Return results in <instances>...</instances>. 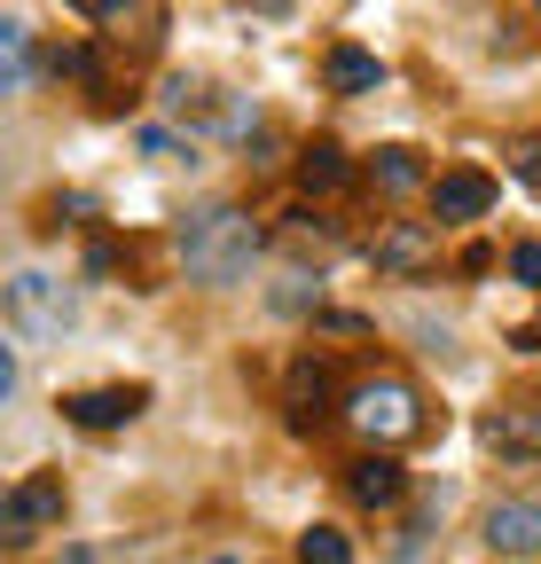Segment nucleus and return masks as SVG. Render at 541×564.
<instances>
[{
  "label": "nucleus",
  "instance_id": "2",
  "mask_svg": "<svg viewBox=\"0 0 541 564\" xmlns=\"http://www.w3.org/2000/svg\"><path fill=\"white\" fill-rule=\"evenodd\" d=\"M346 415L361 423L369 440H409L416 423H424V408H416V392H409V384H361Z\"/></svg>",
  "mask_w": 541,
  "mask_h": 564
},
{
  "label": "nucleus",
  "instance_id": "4",
  "mask_svg": "<svg viewBox=\"0 0 541 564\" xmlns=\"http://www.w3.org/2000/svg\"><path fill=\"white\" fill-rule=\"evenodd\" d=\"M487 204H495V181H487V173H470V165H455V173H440V181H432V212H440V228L487 220Z\"/></svg>",
  "mask_w": 541,
  "mask_h": 564
},
{
  "label": "nucleus",
  "instance_id": "12",
  "mask_svg": "<svg viewBox=\"0 0 541 564\" xmlns=\"http://www.w3.org/2000/svg\"><path fill=\"white\" fill-rule=\"evenodd\" d=\"M487 447H502V455H541V408H502V415H487Z\"/></svg>",
  "mask_w": 541,
  "mask_h": 564
},
{
  "label": "nucleus",
  "instance_id": "14",
  "mask_svg": "<svg viewBox=\"0 0 541 564\" xmlns=\"http://www.w3.org/2000/svg\"><path fill=\"white\" fill-rule=\"evenodd\" d=\"M299 556H306V564H354V541L337 533V525H306V533H299Z\"/></svg>",
  "mask_w": 541,
  "mask_h": 564
},
{
  "label": "nucleus",
  "instance_id": "3",
  "mask_svg": "<svg viewBox=\"0 0 541 564\" xmlns=\"http://www.w3.org/2000/svg\"><path fill=\"white\" fill-rule=\"evenodd\" d=\"M377 274H392V282H409V274H424L432 259H440V228L432 220H392L385 236H377Z\"/></svg>",
  "mask_w": 541,
  "mask_h": 564
},
{
  "label": "nucleus",
  "instance_id": "9",
  "mask_svg": "<svg viewBox=\"0 0 541 564\" xmlns=\"http://www.w3.org/2000/svg\"><path fill=\"white\" fill-rule=\"evenodd\" d=\"M487 541L510 556H541V502H495L487 510Z\"/></svg>",
  "mask_w": 541,
  "mask_h": 564
},
{
  "label": "nucleus",
  "instance_id": "1",
  "mask_svg": "<svg viewBox=\"0 0 541 564\" xmlns=\"http://www.w3.org/2000/svg\"><path fill=\"white\" fill-rule=\"evenodd\" d=\"M181 259H188V274H196V282H213V291L244 282V274H251V259H259V228H251V212H236V204L196 212V220L181 228Z\"/></svg>",
  "mask_w": 541,
  "mask_h": 564
},
{
  "label": "nucleus",
  "instance_id": "6",
  "mask_svg": "<svg viewBox=\"0 0 541 564\" xmlns=\"http://www.w3.org/2000/svg\"><path fill=\"white\" fill-rule=\"evenodd\" d=\"M63 415H72L79 432H118V423L142 415V392H133V384H110V392H72V400H63Z\"/></svg>",
  "mask_w": 541,
  "mask_h": 564
},
{
  "label": "nucleus",
  "instance_id": "7",
  "mask_svg": "<svg viewBox=\"0 0 541 564\" xmlns=\"http://www.w3.org/2000/svg\"><path fill=\"white\" fill-rule=\"evenodd\" d=\"M9 306H17V322H24V329H40V337L72 322V299H63L47 274H17V282H9Z\"/></svg>",
  "mask_w": 541,
  "mask_h": 564
},
{
  "label": "nucleus",
  "instance_id": "18",
  "mask_svg": "<svg viewBox=\"0 0 541 564\" xmlns=\"http://www.w3.org/2000/svg\"><path fill=\"white\" fill-rule=\"evenodd\" d=\"M72 9H79V17H95V24H118L133 0H72Z\"/></svg>",
  "mask_w": 541,
  "mask_h": 564
},
{
  "label": "nucleus",
  "instance_id": "16",
  "mask_svg": "<svg viewBox=\"0 0 541 564\" xmlns=\"http://www.w3.org/2000/svg\"><path fill=\"white\" fill-rule=\"evenodd\" d=\"M510 274L526 282V291H541V243H518V251H510Z\"/></svg>",
  "mask_w": 541,
  "mask_h": 564
},
{
  "label": "nucleus",
  "instance_id": "11",
  "mask_svg": "<svg viewBox=\"0 0 541 564\" xmlns=\"http://www.w3.org/2000/svg\"><path fill=\"white\" fill-rule=\"evenodd\" d=\"M322 79H329L337 95H377V87H385V63H377L369 47H329Z\"/></svg>",
  "mask_w": 541,
  "mask_h": 564
},
{
  "label": "nucleus",
  "instance_id": "17",
  "mask_svg": "<svg viewBox=\"0 0 541 564\" xmlns=\"http://www.w3.org/2000/svg\"><path fill=\"white\" fill-rule=\"evenodd\" d=\"M510 165H518V181H533V188H541V133H533V141H518Z\"/></svg>",
  "mask_w": 541,
  "mask_h": 564
},
{
  "label": "nucleus",
  "instance_id": "13",
  "mask_svg": "<svg viewBox=\"0 0 541 564\" xmlns=\"http://www.w3.org/2000/svg\"><path fill=\"white\" fill-rule=\"evenodd\" d=\"M346 173H354V165H346V150H337V141H314V150L299 158V181H306L314 196H329V188H346Z\"/></svg>",
  "mask_w": 541,
  "mask_h": 564
},
{
  "label": "nucleus",
  "instance_id": "5",
  "mask_svg": "<svg viewBox=\"0 0 541 564\" xmlns=\"http://www.w3.org/2000/svg\"><path fill=\"white\" fill-rule=\"evenodd\" d=\"M47 518H63V486H55V478H24V486L9 494V510H0V533H9V541H32Z\"/></svg>",
  "mask_w": 541,
  "mask_h": 564
},
{
  "label": "nucleus",
  "instance_id": "15",
  "mask_svg": "<svg viewBox=\"0 0 541 564\" xmlns=\"http://www.w3.org/2000/svg\"><path fill=\"white\" fill-rule=\"evenodd\" d=\"M377 188H424V165H416V150H377Z\"/></svg>",
  "mask_w": 541,
  "mask_h": 564
},
{
  "label": "nucleus",
  "instance_id": "8",
  "mask_svg": "<svg viewBox=\"0 0 541 564\" xmlns=\"http://www.w3.org/2000/svg\"><path fill=\"white\" fill-rule=\"evenodd\" d=\"M329 392H337L329 361H314V352H299V361H291V423H299V432L329 415Z\"/></svg>",
  "mask_w": 541,
  "mask_h": 564
},
{
  "label": "nucleus",
  "instance_id": "19",
  "mask_svg": "<svg viewBox=\"0 0 541 564\" xmlns=\"http://www.w3.org/2000/svg\"><path fill=\"white\" fill-rule=\"evenodd\" d=\"M213 564H236V556H213Z\"/></svg>",
  "mask_w": 541,
  "mask_h": 564
},
{
  "label": "nucleus",
  "instance_id": "10",
  "mask_svg": "<svg viewBox=\"0 0 541 564\" xmlns=\"http://www.w3.org/2000/svg\"><path fill=\"white\" fill-rule=\"evenodd\" d=\"M346 486H354V502H369V510H392L400 494H409V470H400L392 455H361Z\"/></svg>",
  "mask_w": 541,
  "mask_h": 564
}]
</instances>
